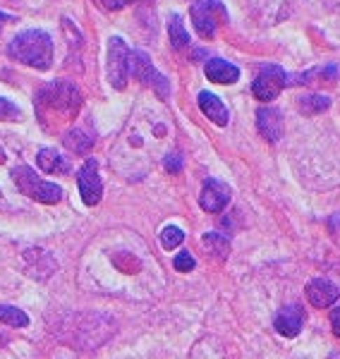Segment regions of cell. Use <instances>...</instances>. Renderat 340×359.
I'll use <instances>...</instances> for the list:
<instances>
[{
  "label": "cell",
  "mask_w": 340,
  "mask_h": 359,
  "mask_svg": "<svg viewBox=\"0 0 340 359\" xmlns=\"http://www.w3.org/2000/svg\"><path fill=\"white\" fill-rule=\"evenodd\" d=\"M8 55L22 65L48 69L53 65V39L43 29H27L20 32L8 46Z\"/></svg>",
  "instance_id": "1"
},
{
  "label": "cell",
  "mask_w": 340,
  "mask_h": 359,
  "mask_svg": "<svg viewBox=\"0 0 340 359\" xmlns=\"http://www.w3.org/2000/svg\"><path fill=\"white\" fill-rule=\"evenodd\" d=\"M36 106L41 111H53L65 118H74L82 106V94L70 82H50L36 94Z\"/></svg>",
  "instance_id": "2"
},
{
  "label": "cell",
  "mask_w": 340,
  "mask_h": 359,
  "mask_svg": "<svg viewBox=\"0 0 340 359\" xmlns=\"http://www.w3.org/2000/svg\"><path fill=\"white\" fill-rule=\"evenodd\" d=\"M189 15H192V25L201 39H213L218 27L228 22V10L223 0H197L189 8Z\"/></svg>",
  "instance_id": "3"
},
{
  "label": "cell",
  "mask_w": 340,
  "mask_h": 359,
  "mask_svg": "<svg viewBox=\"0 0 340 359\" xmlns=\"http://www.w3.org/2000/svg\"><path fill=\"white\" fill-rule=\"evenodd\" d=\"M13 177H15V184L22 194L32 196L36 201H43V204H55V201L62 199V189L57 187L55 182H46L27 165H20L13 170Z\"/></svg>",
  "instance_id": "4"
},
{
  "label": "cell",
  "mask_w": 340,
  "mask_h": 359,
  "mask_svg": "<svg viewBox=\"0 0 340 359\" xmlns=\"http://www.w3.org/2000/svg\"><path fill=\"white\" fill-rule=\"evenodd\" d=\"M130 57L132 50L123 36H111L108 41V82L113 89L123 91L130 79Z\"/></svg>",
  "instance_id": "5"
},
{
  "label": "cell",
  "mask_w": 340,
  "mask_h": 359,
  "mask_svg": "<svg viewBox=\"0 0 340 359\" xmlns=\"http://www.w3.org/2000/svg\"><path fill=\"white\" fill-rule=\"evenodd\" d=\"M130 72L135 79H140L142 84L151 86L154 91L161 96V98H168L170 96V82L154 67L151 57H149L144 50H132V57H130Z\"/></svg>",
  "instance_id": "6"
},
{
  "label": "cell",
  "mask_w": 340,
  "mask_h": 359,
  "mask_svg": "<svg viewBox=\"0 0 340 359\" xmlns=\"http://www.w3.org/2000/svg\"><path fill=\"white\" fill-rule=\"evenodd\" d=\"M287 86V74L280 65H264L259 69L254 84H252V94H254L259 101L268 103L273 98H278V94Z\"/></svg>",
  "instance_id": "7"
},
{
  "label": "cell",
  "mask_w": 340,
  "mask_h": 359,
  "mask_svg": "<svg viewBox=\"0 0 340 359\" xmlns=\"http://www.w3.org/2000/svg\"><path fill=\"white\" fill-rule=\"evenodd\" d=\"M77 184H79V194H82L86 206H96L103 196V182L99 175V163L94 158H86L84 165L77 172Z\"/></svg>",
  "instance_id": "8"
},
{
  "label": "cell",
  "mask_w": 340,
  "mask_h": 359,
  "mask_svg": "<svg viewBox=\"0 0 340 359\" xmlns=\"http://www.w3.org/2000/svg\"><path fill=\"white\" fill-rule=\"evenodd\" d=\"M230 201V187L226 182L216 177H209L204 182V189H201V196H199V204L204 208L206 213H221L223 208L228 206Z\"/></svg>",
  "instance_id": "9"
},
{
  "label": "cell",
  "mask_w": 340,
  "mask_h": 359,
  "mask_svg": "<svg viewBox=\"0 0 340 359\" xmlns=\"http://www.w3.org/2000/svg\"><path fill=\"white\" fill-rule=\"evenodd\" d=\"M340 297V290L336 283H331L328 278H314L307 285V299L309 304L316 309H326V306L336 304V299Z\"/></svg>",
  "instance_id": "10"
},
{
  "label": "cell",
  "mask_w": 340,
  "mask_h": 359,
  "mask_svg": "<svg viewBox=\"0 0 340 359\" xmlns=\"http://www.w3.org/2000/svg\"><path fill=\"white\" fill-rule=\"evenodd\" d=\"M290 13V0H254V15L261 25H278Z\"/></svg>",
  "instance_id": "11"
},
{
  "label": "cell",
  "mask_w": 340,
  "mask_h": 359,
  "mask_svg": "<svg viewBox=\"0 0 340 359\" xmlns=\"http://www.w3.org/2000/svg\"><path fill=\"white\" fill-rule=\"evenodd\" d=\"M304 323V314L299 304H287L285 309H280V314L276 316V331L285 338H295V335L302 331Z\"/></svg>",
  "instance_id": "12"
},
{
  "label": "cell",
  "mask_w": 340,
  "mask_h": 359,
  "mask_svg": "<svg viewBox=\"0 0 340 359\" xmlns=\"http://www.w3.org/2000/svg\"><path fill=\"white\" fill-rule=\"evenodd\" d=\"M204 72L213 84H235L240 79V67L223 60V57H211V60H206Z\"/></svg>",
  "instance_id": "13"
},
{
  "label": "cell",
  "mask_w": 340,
  "mask_h": 359,
  "mask_svg": "<svg viewBox=\"0 0 340 359\" xmlns=\"http://www.w3.org/2000/svg\"><path fill=\"white\" fill-rule=\"evenodd\" d=\"M257 127L261 132V137H266L268 142H278L283 137V118L276 108H259L257 111Z\"/></svg>",
  "instance_id": "14"
},
{
  "label": "cell",
  "mask_w": 340,
  "mask_h": 359,
  "mask_svg": "<svg viewBox=\"0 0 340 359\" xmlns=\"http://www.w3.org/2000/svg\"><path fill=\"white\" fill-rule=\"evenodd\" d=\"M199 108H201V113H204L211 123H216L218 127L228 125V120H230L228 108L216 94H211V91H201V94H199Z\"/></svg>",
  "instance_id": "15"
},
{
  "label": "cell",
  "mask_w": 340,
  "mask_h": 359,
  "mask_svg": "<svg viewBox=\"0 0 340 359\" xmlns=\"http://www.w3.org/2000/svg\"><path fill=\"white\" fill-rule=\"evenodd\" d=\"M36 163H39V168H41L43 172H50V175H53V172H67V170H70L67 161L62 158L55 149H41L39 156H36Z\"/></svg>",
  "instance_id": "16"
},
{
  "label": "cell",
  "mask_w": 340,
  "mask_h": 359,
  "mask_svg": "<svg viewBox=\"0 0 340 359\" xmlns=\"http://www.w3.org/2000/svg\"><path fill=\"white\" fill-rule=\"evenodd\" d=\"M62 142H65V147L70 149V151H74V154H86L91 147H94V137L86 135V132L79 130V127L67 130L65 137H62Z\"/></svg>",
  "instance_id": "17"
},
{
  "label": "cell",
  "mask_w": 340,
  "mask_h": 359,
  "mask_svg": "<svg viewBox=\"0 0 340 359\" xmlns=\"http://www.w3.org/2000/svg\"><path fill=\"white\" fill-rule=\"evenodd\" d=\"M168 36H170V46L175 50H184L189 46V34L184 29L180 15H170V22H168Z\"/></svg>",
  "instance_id": "18"
},
{
  "label": "cell",
  "mask_w": 340,
  "mask_h": 359,
  "mask_svg": "<svg viewBox=\"0 0 340 359\" xmlns=\"http://www.w3.org/2000/svg\"><path fill=\"white\" fill-rule=\"evenodd\" d=\"M331 108V98L321 96V94H309L299 98V111L304 115H316V113H324Z\"/></svg>",
  "instance_id": "19"
},
{
  "label": "cell",
  "mask_w": 340,
  "mask_h": 359,
  "mask_svg": "<svg viewBox=\"0 0 340 359\" xmlns=\"http://www.w3.org/2000/svg\"><path fill=\"white\" fill-rule=\"evenodd\" d=\"M0 321L8 323L13 328H27L29 326V316L25 314L22 309L17 306H10V304H0Z\"/></svg>",
  "instance_id": "20"
},
{
  "label": "cell",
  "mask_w": 340,
  "mask_h": 359,
  "mask_svg": "<svg viewBox=\"0 0 340 359\" xmlns=\"http://www.w3.org/2000/svg\"><path fill=\"white\" fill-rule=\"evenodd\" d=\"M201 242H204V247L209 249V252L216 254V257H228V254H230L228 237H223V235H218V233H206Z\"/></svg>",
  "instance_id": "21"
},
{
  "label": "cell",
  "mask_w": 340,
  "mask_h": 359,
  "mask_svg": "<svg viewBox=\"0 0 340 359\" xmlns=\"http://www.w3.org/2000/svg\"><path fill=\"white\" fill-rule=\"evenodd\" d=\"M184 240V233L180 228H175V225H168V228H163V233H161V247L163 249H175L180 247Z\"/></svg>",
  "instance_id": "22"
},
{
  "label": "cell",
  "mask_w": 340,
  "mask_h": 359,
  "mask_svg": "<svg viewBox=\"0 0 340 359\" xmlns=\"http://www.w3.org/2000/svg\"><path fill=\"white\" fill-rule=\"evenodd\" d=\"M172 266H175V271H180V273H187V271H192L197 262H194V257L189 252H180L175 259H172Z\"/></svg>",
  "instance_id": "23"
},
{
  "label": "cell",
  "mask_w": 340,
  "mask_h": 359,
  "mask_svg": "<svg viewBox=\"0 0 340 359\" xmlns=\"http://www.w3.org/2000/svg\"><path fill=\"white\" fill-rule=\"evenodd\" d=\"M20 115H22V111L15 106L13 101H8V98L0 96V120H17Z\"/></svg>",
  "instance_id": "24"
},
{
  "label": "cell",
  "mask_w": 340,
  "mask_h": 359,
  "mask_svg": "<svg viewBox=\"0 0 340 359\" xmlns=\"http://www.w3.org/2000/svg\"><path fill=\"white\" fill-rule=\"evenodd\" d=\"M165 170L177 175L182 170V156L180 154H172V156H165Z\"/></svg>",
  "instance_id": "25"
},
{
  "label": "cell",
  "mask_w": 340,
  "mask_h": 359,
  "mask_svg": "<svg viewBox=\"0 0 340 359\" xmlns=\"http://www.w3.org/2000/svg\"><path fill=\"white\" fill-rule=\"evenodd\" d=\"M130 3H135V0H99V5L106 10H123V8H128Z\"/></svg>",
  "instance_id": "26"
},
{
  "label": "cell",
  "mask_w": 340,
  "mask_h": 359,
  "mask_svg": "<svg viewBox=\"0 0 340 359\" xmlns=\"http://www.w3.org/2000/svg\"><path fill=\"white\" fill-rule=\"evenodd\" d=\"M331 326H333V333L340 338V306L338 309H333V314H331Z\"/></svg>",
  "instance_id": "27"
},
{
  "label": "cell",
  "mask_w": 340,
  "mask_h": 359,
  "mask_svg": "<svg viewBox=\"0 0 340 359\" xmlns=\"http://www.w3.org/2000/svg\"><path fill=\"white\" fill-rule=\"evenodd\" d=\"M8 20H10L8 15H5V13H0V32H3V25H5V22H8Z\"/></svg>",
  "instance_id": "28"
}]
</instances>
